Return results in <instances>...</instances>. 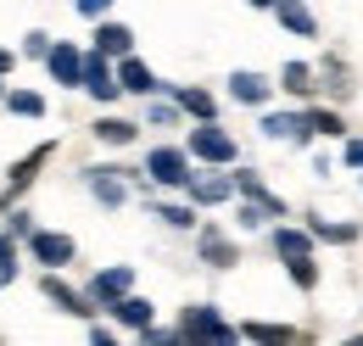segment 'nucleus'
<instances>
[{
    "mask_svg": "<svg viewBox=\"0 0 363 346\" xmlns=\"http://www.w3.org/2000/svg\"><path fill=\"white\" fill-rule=\"evenodd\" d=\"M184 151H190L201 168H235V162H240V145H235L229 129H218V118H213V123H196L190 140H184Z\"/></svg>",
    "mask_w": 363,
    "mask_h": 346,
    "instance_id": "1",
    "label": "nucleus"
},
{
    "mask_svg": "<svg viewBox=\"0 0 363 346\" xmlns=\"http://www.w3.org/2000/svg\"><path fill=\"white\" fill-rule=\"evenodd\" d=\"M179 335H184V341H218V346H229V341H240V324H224L218 307L201 302V307H184Z\"/></svg>",
    "mask_w": 363,
    "mask_h": 346,
    "instance_id": "2",
    "label": "nucleus"
},
{
    "mask_svg": "<svg viewBox=\"0 0 363 346\" xmlns=\"http://www.w3.org/2000/svg\"><path fill=\"white\" fill-rule=\"evenodd\" d=\"M190 162H196V157H190L184 145H157V151L145 157V173H151L162 190H184V184H190Z\"/></svg>",
    "mask_w": 363,
    "mask_h": 346,
    "instance_id": "3",
    "label": "nucleus"
},
{
    "mask_svg": "<svg viewBox=\"0 0 363 346\" xmlns=\"http://www.w3.org/2000/svg\"><path fill=\"white\" fill-rule=\"evenodd\" d=\"M40 296H45L56 313H73V318H90V313H95L90 291H73V285L62 279V268H45V279H40Z\"/></svg>",
    "mask_w": 363,
    "mask_h": 346,
    "instance_id": "4",
    "label": "nucleus"
},
{
    "mask_svg": "<svg viewBox=\"0 0 363 346\" xmlns=\"http://www.w3.org/2000/svg\"><path fill=\"white\" fill-rule=\"evenodd\" d=\"M28 257L40 262V268H67V262L79 257V246H73V235H62V229H34V235H28Z\"/></svg>",
    "mask_w": 363,
    "mask_h": 346,
    "instance_id": "5",
    "label": "nucleus"
},
{
    "mask_svg": "<svg viewBox=\"0 0 363 346\" xmlns=\"http://www.w3.org/2000/svg\"><path fill=\"white\" fill-rule=\"evenodd\" d=\"M263 134H269V140H285L291 151L313 145V123H308V106H302V112H263Z\"/></svg>",
    "mask_w": 363,
    "mask_h": 346,
    "instance_id": "6",
    "label": "nucleus"
},
{
    "mask_svg": "<svg viewBox=\"0 0 363 346\" xmlns=\"http://www.w3.org/2000/svg\"><path fill=\"white\" fill-rule=\"evenodd\" d=\"M84 89H90L101 106L123 95V84H118V67H112V56H106V50H84Z\"/></svg>",
    "mask_w": 363,
    "mask_h": 346,
    "instance_id": "7",
    "label": "nucleus"
},
{
    "mask_svg": "<svg viewBox=\"0 0 363 346\" xmlns=\"http://www.w3.org/2000/svg\"><path fill=\"white\" fill-rule=\"evenodd\" d=\"M129 291H135V268H129V262H112V268H101L90 279V302L106 307V313H112V302H123Z\"/></svg>",
    "mask_w": 363,
    "mask_h": 346,
    "instance_id": "8",
    "label": "nucleus"
},
{
    "mask_svg": "<svg viewBox=\"0 0 363 346\" xmlns=\"http://www.w3.org/2000/svg\"><path fill=\"white\" fill-rule=\"evenodd\" d=\"M50 157H56V140H45V145H34V151H28V157H23L17 168L6 173V190H0V201L11 207V201H17V196H23L28 184H34V179H40V168H45Z\"/></svg>",
    "mask_w": 363,
    "mask_h": 346,
    "instance_id": "9",
    "label": "nucleus"
},
{
    "mask_svg": "<svg viewBox=\"0 0 363 346\" xmlns=\"http://www.w3.org/2000/svg\"><path fill=\"white\" fill-rule=\"evenodd\" d=\"M184 196L196 207H224V201H235V173H190Z\"/></svg>",
    "mask_w": 363,
    "mask_h": 346,
    "instance_id": "10",
    "label": "nucleus"
},
{
    "mask_svg": "<svg viewBox=\"0 0 363 346\" xmlns=\"http://www.w3.org/2000/svg\"><path fill=\"white\" fill-rule=\"evenodd\" d=\"M45 67H50V79H56V84L84 89V50H79V45L56 40V45H50V56H45Z\"/></svg>",
    "mask_w": 363,
    "mask_h": 346,
    "instance_id": "11",
    "label": "nucleus"
},
{
    "mask_svg": "<svg viewBox=\"0 0 363 346\" xmlns=\"http://www.w3.org/2000/svg\"><path fill=\"white\" fill-rule=\"evenodd\" d=\"M274 257L285 262V257H313V229H308V223H291V218H279V223H274Z\"/></svg>",
    "mask_w": 363,
    "mask_h": 346,
    "instance_id": "12",
    "label": "nucleus"
},
{
    "mask_svg": "<svg viewBox=\"0 0 363 346\" xmlns=\"http://www.w3.org/2000/svg\"><path fill=\"white\" fill-rule=\"evenodd\" d=\"M274 89H279V79H263L252 67H235L229 73V101H240V106H269Z\"/></svg>",
    "mask_w": 363,
    "mask_h": 346,
    "instance_id": "13",
    "label": "nucleus"
},
{
    "mask_svg": "<svg viewBox=\"0 0 363 346\" xmlns=\"http://www.w3.org/2000/svg\"><path fill=\"white\" fill-rule=\"evenodd\" d=\"M196 252H201V262H207V268H235V262H240V246L229 240L218 223H201V235H196Z\"/></svg>",
    "mask_w": 363,
    "mask_h": 346,
    "instance_id": "14",
    "label": "nucleus"
},
{
    "mask_svg": "<svg viewBox=\"0 0 363 346\" xmlns=\"http://www.w3.org/2000/svg\"><path fill=\"white\" fill-rule=\"evenodd\" d=\"M123 173L129 168H84V184H90V196L101 201V207H123V201H129Z\"/></svg>",
    "mask_w": 363,
    "mask_h": 346,
    "instance_id": "15",
    "label": "nucleus"
},
{
    "mask_svg": "<svg viewBox=\"0 0 363 346\" xmlns=\"http://www.w3.org/2000/svg\"><path fill=\"white\" fill-rule=\"evenodd\" d=\"M118 84H123V95H145V101H151V95L162 89V79H157L135 50H129V56H118Z\"/></svg>",
    "mask_w": 363,
    "mask_h": 346,
    "instance_id": "16",
    "label": "nucleus"
},
{
    "mask_svg": "<svg viewBox=\"0 0 363 346\" xmlns=\"http://www.w3.org/2000/svg\"><path fill=\"white\" fill-rule=\"evenodd\" d=\"M162 89L184 106V118H196V123H213L218 118V95L213 89H196V84H162Z\"/></svg>",
    "mask_w": 363,
    "mask_h": 346,
    "instance_id": "17",
    "label": "nucleus"
},
{
    "mask_svg": "<svg viewBox=\"0 0 363 346\" xmlns=\"http://www.w3.org/2000/svg\"><path fill=\"white\" fill-rule=\"evenodd\" d=\"M235 196H252V201H263L274 218H291L285 196H274L269 184H263V173H257V168H240V173H235Z\"/></svg>",
    "mask_w": 363,
    "mask_h": 346,
    "instance_id": "18",
    "label": "nucleus"
},
{
    "mask_svg": "<svg viewBox=\"0 0 363 346\" xmlns=\"http://www.w3.org/2000/svg\"><path fill=\"white\" fill-rule=\"evenodd\" d=\"M274 17H279V28L296 34V40H313L318 34V17L308 11V0H274Z\"/></svg>",
    "mask_w": 363,
    "mask_h": 346,
    "instance_id": "19",
    "label": "nucleus"
},
{
    "mask_svg": "<svg viewBox=\"0 0 363 346\" xmlns=\"http://www.w3.org/2000/svg\"><path fill=\"white\" fill-rule=\"evenodd\" d=\"M95 50H106L112 62H118V56H129V50H135V28H129V23H118V17H101V23H95Z\"/></svg>",
    "mask_w": 363,
    "mask_h": 346,
    "instance_id": "20",
    "label": "nucleus"
},
{
    "mask_svg": "<svg viewBox=\"0 0 363 346\" xmlns=\"http://www.w3.org/2000/svg\"><path fill=\"white\" fill-rule=\"evenodd\" d=\"M240 341H257V346H291V341H308V330H296V324H257V318H246V324H240Z\"/></svg>",
    "mask_w": 363,
    "mask_h": 346,
    "instance_id": "21",
    "label": "nucleus"
},
{
    "mask_svg": "<svg viewBox=\"0 0 363 346\" xmlns=\"http://www.w3.org/2000/svg\"><path fill=\"white\" fill-rule=\"evenodd\" d=\"M279 89L296 95V101H313L318 95V67L313 62H285V67H279Z\"/></svg>",
    "mask_w": 363,
    "mask_h": 346,
    "instance_id": "22",
    "label": "nucleus"
},
{
    "mask_svg": "<svg viewBox=\"0 0 363 346\" xmlns=\"http://www.w3.org/2000/svg\"><path fill=\"white\" fill-rule=\"evenodd\" d=\"M302 223L313 229L318 246H352V240H358V223H335V218H324V213H308Z\"/></svg>",
    "mask_w": 363,
    "mask_h": 346,
    "instance_id": "23",
    "label": "nucleus"
},
{
    "mask_svg": "<svg viewBox=\"0 0 363 346\" xmlns=\"http://www.w3.org/2000/svg\"><path fill=\"white\" fill-rule=\"evenodd\" d=\"M112 318H118V324H123V330H145V324H157V307L145 302V296H135V291H129V296H123V302H112Z\"/></svg>",
    "mask_w": 363,
    "mask_h": 346,
    "instance_id": "24",
    "label": "nucleus"
},
{
    "mask_svg": "<svg viewBox=\"0 0 363 346\" xmlns=\"http://www.w3.org/2000/svg\"><path fill=\"white\" fill-rule=\"evenodd\" d=\"M308 123H313V134H324V140H347L341 106H318V101H308Z\"/></svg>",
    "mask_w": 363,
    "mask_h": 346,
    "instance_id": "25",
    "label": "nucleus"
},
{
    "mask_svg": "<svg viewBox=\"0 0 363 346\" xmlns=\"http://www.w3.org/2000/svg\"><path fill=\"white\" fill-rule=\"evenodd\" d=\"M274 213L263 201H252V196H235V229H246V235H257V229H269Z\"/></svg>",
    "mask_w": 363,
    "mask_h": 346,
    "instance_id": "26",
    "label": "nucleus"
},
{
    "mask_svg": "<svg viewBox=\"0 0 363 346\" xmlns=\"http://www.w3.org/2000/svg\"><path fill=\"white\" fill-rule=\"evenodd\" d=\"M179 118H184V106L168 95V89H157V95H151V106H145V123H151V129H174Z\"/></svg>",
    "mask_w": 363,
    "mask_h": 346,
    "instance_id": "27",
    "label": "nucleus"
},
{
    "mask_svg": "<svg viewBox=\"0 0 363 346\" xmlns=\"http://www.w3.org/2000/svg\"><path fill=\"white\" fill-rule=\"evenodd\" d=\"M135 134H140V123H129V118H101V123H95V140H101V145H135Z\"/></svg>",
    "mask_w": 363,
    "mask_h": 346,
    "instance_id": "28",
    "label": "nucleus"
},
{
    "mask_svg": "<svg viewBox=\"0 0 363 346\" xmlns=\"http://www.w3.org/2000/svg\"><path fill=\"white\" fill-rule=\"evenodd\" d=\"M151 218H162L168 229H196V201H151Z\"/></svg>",
    "mask_w": 363,
    "mask_h": 346,
    "instance_id": "29",
    "label": "nucleus"
},
{
    "mask_svg": "<svg viewBox=\"0 0 363 346\" xmlns=\"http://www.w3.org/2000/svg\"><path fill=\"white\" fill-rule=\"evenodd\" d=\"M6 106L17 118H45V95H34V89H6Z\"/></svg>",
    "mask_w": 363,
    "mask_h": 346,
    "instance_id": "30",
    "label": "nucleus"
},
{
    "mask_svg": "<svg viewBox=\"0 0 363 346\" xmlns=\"http://www.w3.org/2000/svg\"><path fill=\"white\" fill-rule=\"evenodd\" d=\"M285 274L296 291H318V262L313 257H285Z\"/></svg>",
    "mask_w": 363,
    "mask_h": 346,
    "instance_id": "31",
    "label": "nucleus"
},
{
    "mask_svg": "<svg viewBox=\"0 0 363 346\" xmlns=\"http://www.w3.org/2000/svg\"><path fill=\"white\" fill-rule=\"evenodd\" d=\"M11 279H17V235L6 229V235H0V291H6Z\"/></svg>",
    "mask_w": 363,
    "mask_h": 346,
    "instance_id": "32",
    "label": "nucleus"
},
{
    "mask_svg": "<svg viewBox=\"0 0 363 346\" xmlns=\"http://www.w3.org/2000/svg\"><path fill=\"white\" fill-rule=\"evenodd\" d=\"M341 162L363 173V134H347V140H341Z\"/></svg>",
    "mask_w": 363,
    "mask_h": 346,
    "instance_id": "33",
    "label": "nucleus"
},
{
    "mask_svg": "<svg viewBox=\"0 0 363 346\" xmlns=\"http://www.w3.org/2000/svg\"><path fill=\"white\" fill-rule=\"evenodd\" d=\"M6 229H11L17 240H28V235H34V218H28V213H17V207H11V213H6Z\"/></svg>",
    "mask_w": 363,
    "mask_h": 346,
    "instance_id": "34",
    "label": "nucleus"
},
{
    "mask_svg": "<svg viewBox=\"0 0 363 346\" xmlns=\"http://www.w3.org/2000/svg\"><path fill=\"white\" fill-rule=\"evenodd\" d=\"M50 34H40V28H34V34H28V40H23V56H50Z\"/></svg>",
    "mask_w": 363,
    "mask_h": 346,
    "instance_id": "35",
    "label": "nucleus"
},
{
    "mask_svg": "<svg viewBox=\"0 0 363 346\" xmlns=\"http://www.w3.org/2000/svg\"><path fill=\"white\" fill-rule=\"evenodd\" d=\"M73 6H79V11L90 17V23H101V17H112V0H73Z\"/></svg>",
    "mask_w": 363,
    "mask_h": 346,
    "instance_id": "36",
    "label": "nucleus"
},
{
    "mask_svg": "<svg viewBox=\"0 0 363 346\" xmlns=\"http://www.w3.org/2000/svg\"><path fill=\"white\" fill-rule=\"evenodd\" d=\"M11 67H17V56H11L6 45H0V79H11Z\"/></svg>",
    "mask_w": 363,
    "mask_h": 346,
    "instance_id": "37",
    "label": "nucleus"
},
{
    "mask_svg": "<svg viewBox=\"0 0 363 346\" xmlns=\"http://www.w3.org/2000/svg\"><path fill=\"white\" fill-rule=\"evenodd\" d=\"M246 6H252V11H274V0H246Z\"/></svg>",
    "mask_w": 363,
    "mask_h": 346,
    "instance_id": "38",
    "label": "nucleus"
}]
</instances>
